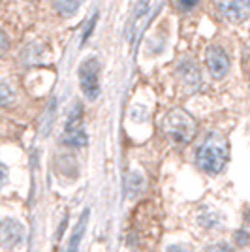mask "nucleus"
I'll use <instances>...</instances> for the list:
<instances>
[{"mask_svg": "<svg viewBox=\"0 0 250 252\" xmlns=\"http://www.w3.org/2000/svg\"><path fill=\"white\" fill-rule=\"evenodd\" d=\"M196 160L198 166L207 173H219L222 171L226 160H228V147L226 141L220 136L213 134L209 136L201 145H199L198 153H196Z\"/></svg>", "mask_w": 250, "mask_h": 252, "instance_id": "nucleus-1", "label": "nucleus"}, {"mask_svg": "<svg viewBox=\"0 0 250 252\" xmlns=\"http://www.w3.org/2000/svg\"><path fill=\"white\" fill-rule=\"evenodd\" d=\"M164 132L175 143H188L196 134V121L183 109L169 111L164 119Z\"/></svg>", "mask_w": 250, "mask_h": 252, "instance_id": "nucleus-2", "label": "nucleus"}, {"mask_svg": "<svg viewBox=\"0 0 250 252\" xmlns=\"http://www.w3.org/2000/svg\"><path fill=\"white\" fill-rule=\"evenodd\" d=\"M98 70L100 64L96 59H89L79 68V79H81V91L89 100H96L100 94V83H98Z\"/></svg>", "mask_w": 250, "mask_h": 252, "instance_id": "nucleus-3", "label": "nucleus"}, {"mask_svg": "<svg viewBox=\"0 0 250 252\" xmlns=\"http://www.w3.org/2000/svg\"><path fill=\"white\" fill-rule=\"evenodd\" d=\"M62 141L66 145L72 147H83L87 145V132L83 128V121H81V105L75 104L72 115L68 119V125L62 134Z\"/></svg>", "mask_w": 250, "mask_h": 252, "instance_id": "nucleus-4", "label": "nucleus"}, {"mask_svg": "<svg viewBox=\"0 0 250 252\" xmlns=\"http://www.w3.org/2000/svg\"><path fill=\"white\" fill-rule=\"evenodd\" d=\"M25 241V226L19 220L6 219L0 222V247L4 251H15Z\"/></svg>", "mask_w": 250, "mask_h": 252, "instance_id": "nucleus-5", "label": "nucleus"}, {"mask_svg": "<svg viewBox=\"0 0 250 252\" xmlns=\"http://www.w3.org/2000/svg\"><path fill=\"white\" fill-rule=\"evenodd\" d=\"M215 6L229 23H241L250 15V0H215Z\"/></svg>", "mask_w": 250, "mask_h": 252, "instance_id": "nucleus-6", "label": "nucleus"}, {"mask_svg": "<svg viewBox=\"0 0 250 252\" xmlns=\"http://www.w3.org/2000/svg\"><path fill=\"white\" fill-rule=\"evenodd\" d=\"M207 68L215 79H220V77H224V75L228 74L229 59H228V55L224 53V49H220V47H211V49H209Z\"/></svg>", "mask_w": 250, "mask_h": 252, "instance_id": "nucleus-7", "label": "nucleus"}, {"mask_svg": "<svg viewBox=\"0 0 250 252\" xmlns=\"http://www.w3.org/2000/svg\"><path fill=\"white\" fill-rule=\"evenodd\" d=\"M87 219H89V211H85L83 215H81V219H79V222H77V226H75V230L72 233V237H70L66 252H77L79 245H81V239H83L85 235V230H87Z\"/></svg>", "mask_w": 250, "mask_h": 252, "instance_id": "nucleus-8", "label": "nucleus"}, {"mask_svg": "<svg viewBox=\"0 0 250 252\" xmlns=\"http://www.w3.org/2000/svg\"><path fill=\"white\" fill-rule=\"evenodd\" d=\"M81 2L83 0H53V6L62 17H72L81 8Z\"/></svg>", "mask_w": 250, "mask_h": 252, "instance_id": "nucleus-9", "label": "nucleus"}, {"mask_svg": "<svg viewBox=\"0 0 250 252\" xmlns=\"http://www.w3.org/2000/svg\"><path fill=\"white\" fill-rule=\"evenodd\" d=\"M15 102V91L10 83L0 81V107H8Z\"/></svg>", "mask_w": 250, "mask_h": 252, "instance_id": "nucleus-10", "label": "nucleus"}, {"mask_svg": "<svg viewBox=\"0 0 250 252\" xmlns=\"http://www.w3.org/2000/svg\"><path fill=\"white\" fill-rule=\"evenodd\" d=\"M211 215H207L205 211H203V215L199 217V222H201V226H205V228H215V226H219L220 224V219L222 217H219L215 211H209Z\"/></svg>", "mask_w": 250, "mask_h": 252, "instance_id": "nucleus-11", "label": "nucleus"}, {"mask_svg": "<svg viewBox=\"0 0 250 252\" xmlns=\"http://www.w3.org/2000/svg\"><path fill=\"white\" fill-rule=\"evenodd\" d=\"M128 189L132 190V196H136L137 192L143 189V177L139 173H132L128 179Z\"/></svg>", "mask_w": 250, "mask_h": 252, "instance_id": "nucleus-12", "label": "nucleus"}, {"mask_svg": "<svg viewBox=\"0 0 250 252\" xmlns=\"http://www.w3.org/2000/svg\"><path fill=\"white\" fill-rule=\"evenodd\" d=\"M10 49V40H8V36H6V32L0 31V55H4V53Z\"/></svg>", "mask_w": 250, "mask_h": 252, "instance_id": "nucleus-13", "label": "nucleus"}, {"mask_svg": "<svg viewBox=\"0 0 250 252\" xmlns=\"http://www.w3.org/2000/svg\"><path fill=\"white\" fill-rule=\"evenodd\" d=\"M199 0H179V6L183 8V10H192V8H196L198 6Z\"/></svg>", "mask_w": 250, "mask_h": 252, "instance_id": "nucleus-14", "label": "nucleus"}, {"mask_svg": "<svg viewBox=\"0 0 250 252\" xmlns=\"http://www.w3.org/2000/svg\"><path fill=\"white\" fill-rule=\"evenodd\" d=\"M6 181H8V168L0 162V189L6 185Z\"/></svg>", "mask_w": 250, "mask_h": 252, "instance_id": "nucleus-15", "label": "nucleus"}, {"mask_svg": "<svg viewBox=\"0 0 250 252\" xmlns=\"http://www.w3.org/2000/svg\"><path fill=\"white\" fill-rule=\"evenodd\" d=\"M211 252H233V251H231L229 247H226V245H220V247H215Z\"/></svg>", "mask_w": 250, "mask_h": 252, "instance_id": "nucleus-16", "label": "nucleus"}, {"mask_svg": "<svg viewBox=\"0 0 250 252\" xmlns=\"http://www.w3.org/2000/svg\"><path fill=\"white\" fill-rule=\"evenodd\" d=\"M167 252H188L185 247H181V245H177V247H169L167 249Z\"/></svg>", "mask_w": 250, "mask_h": 252, "instance_id": "nucleus-17", "label": "nucleus"}]
</instances>
